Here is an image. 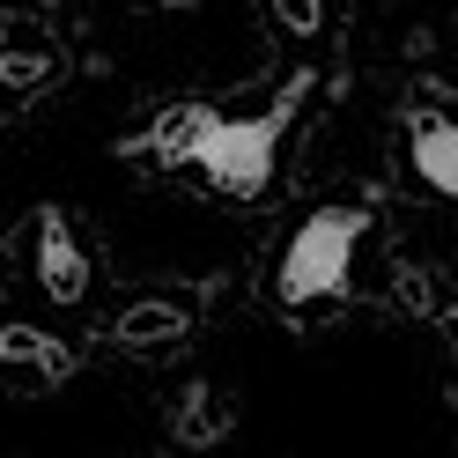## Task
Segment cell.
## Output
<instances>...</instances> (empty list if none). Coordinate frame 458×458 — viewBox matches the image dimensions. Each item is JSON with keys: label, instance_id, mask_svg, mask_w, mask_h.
Masks as SVG:
<instances>
[{"label": "cell", "instance_id": "4", "mask_svg": "<svg viewBox=\"0 0 458 458\" xmlns=\"http://www.w3.org/2000/svg\"><path fill=\"white\" fill-rule=\"evenodd\" d=\"M185 333H192V303H178V296H133L111 318L119 348H163V340H185Z\"/></svg>", "mask_w": 458, "mask_h": 458}, {"label": "cell", "instance_id": "6", "mask_svg": "<svg viewBox=\"0 0 458 458\" xmlns=\"http://www.w3.org/2000/svg\"><path fill=\"white\" fill-rule=\"evenodd\" d=\"M0 355H8V377H22V385H60L74 369V355L38 326H0Z\"/></svg>", "mask_w": 458, "mask_h": 458}, {"label": "cell", "instance_id": "8", "mask_svg": "<svg viewBox=\"0 0 458 458\" xmlns=\"http://www.w3.org/2000/svg\"><path fill=\"white\" fill-rule=\"evenodd\" d=\"M45 74H52V60H45V45H30V38H15V22H8V60H0V81H8V89H38Z\"/></svg>", "mask_w": 458, "mask_h": 458}, {"label": "cell", "instance_id": "1", "mask_svg": "<svg viewBox=\"0 0 458 458\" xmlns=\"http://www.w3.org/2000/svg\"><path fill=\"white\" fill-rule=\"evenodd\" d=\"M310 97V74H289L281 81V97L259 111V119H229V111H208V104H178L163 111L156 133L140 140L156 163L170 170H199L215 192L229 199H267L274 178H281V140H289L296 111Z\"/></svg>", "mask_w": 458, "mask_h": 458}, {"label": "cell", "instance_id": "9", "mask_svg": "<svg viewBox=\"0 0 458 458\" xmlns=\"http://www.w3.org/2000/svg\"><path fill=\"white\" fill-rule=\"evenodd\" d=\"M318 15H326V0H281V22L289 30H318Z\"/></svg>", "mask_w": 458, "mask_h": 458}, {"label": "cell", "instance_id": "3", "mask_svg": "<svg viewBox=\"0 0 458 458\" xmlns=\"http://www.w3.org/2000/svg\"><path fill=\"white\" fill-rule=\"evenodd\" d=\"M89 251H81V237L67 229V215L60 208H38V289L52 296V303H81L89 296Z\"/></svg>", "mask_w": 458, "mask_h": 458}, {"label": "cell", "instance_id": "7", "mask_svg": "<svg viewBox=\"0 0 458 458\" xmlns=\"http://www.w3.org/2000/svg\"><path fill=\"white\" fill-rule=\"evenodd\" d=\"M229 428H237V414H229V399L215 392V385H192L185 399H178V414H170V444H222Z\"/></svg>", "mask_w": 458, "mask_h": 458}, {"label": "cell", "instance_id": "5", "mask_svg": "<svg viewBox=\"0 0 458 458\" xmlns=\"http://www.w3.org/2000/svg\"><path fill=\"white\" fill-rule=\"evenodd\" d=\"M407 156H414V178L437 199H458V119H414Z\"/></svg>", "mask_w": 458, "mask_h": 458}, {"label": "cell", "instance_id": "2", "mask_svg": "<svg viewBox=\"0 0 458 458\" xmlns=\"http://www.w3.org/2000/svg\"><path fill=\"white\" fill-rule=\"evenodd\" d=\"M369 237V215L362 208H310L289 244H281V267H274V296L303 310V303H333L355 274V251Z\"/></svg>", "mask_w": 458, "mask_h": 458}]
</instances>
